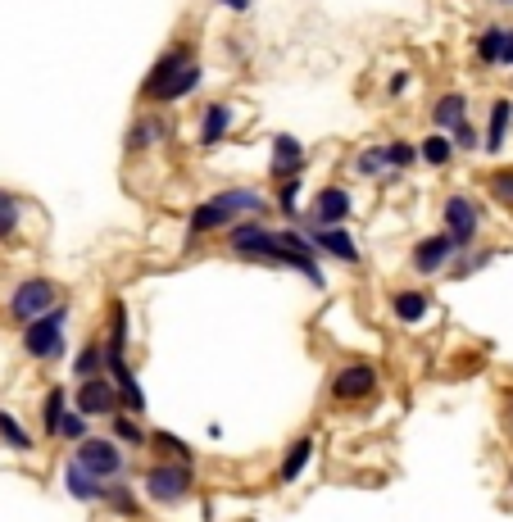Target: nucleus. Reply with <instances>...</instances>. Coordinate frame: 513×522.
<instances>
[{"label":"nucleus","instance_id":"nucleus-42","mask_svg":"<svg viewBox=\"0 0 513 522\" xmlns=\"http://www.w3.org/2000/svg\"><path fill=\"white\" fill-rule=\"evenodd\" d=\"M509 432H513V404H509Z\"/></svg>","mask_w":513,"mask_h":522},{"label":"nucleus","instance_id":"nucleus-32","mask_svg":"<svg viewBox=\"0 0 513 522\" xmlns=\"http://www.w3.org/2000/svg\"><path fill=\"white\" fill-rule=\"evenodd\" d=\"M64 400H69V395H64L60 386H55V391L46 395V414H41V427H46V436H55V432H60V418H64V409H69V404H64Z\"/></svg>","mask_w":513,"mask_h":522},{"label":"nucleus","instance_id":"nucleus-29","mask_svg":"<svg viewBox=\"0 0 513 522\" xmlns=\"http://www.w3.org/2000/svg\"><path fill=\"white\" fill-rule=\"evenodd\" d=\"M382 155H386V168H391L395 178H400V173H409V168L418 164V146H409L405 137H400V141H386Z\"/></svg>","mask_w":513,"mask_h":522},{"label":"nucleus","instance_id":"nucleus-6","mask_svg":"<svg viewBox=\"0 0 513 522\" xmlns=\"http://www.w3.org/2000/svg\"><path fill=\"white\" fill-rule=\"evenodd\" d=\"M50 305H60V291H55V282L50 277H28V282L14 286L10 296V318L14 323H32V318H41Z\"/></svg>","mask_w":513,"mask_h":522},{"label":"nucleus","instance_id":"nucleus-1","mask_svg":"<svg viewBox=\"0 0 513 522\" xmlns=\"http://www.w3.org/2000/svg\"><path fill=\"white\" fill-rule=\"evenodd\" d=\"M268 209V196L259 187H227L218 196H209L205 205L191 209L187 218V241L196 246L200 237H214V232H227L241 218H259Z\"/></svg>","mask_w":513,"mask_h":522},{"label":"nucleus","instance_id":"nucleus-24","mask_svg":"<svg viewBox=\"0 0 513 522\" xmlns=\"http://www.w3.org/2000/svg\"><path fill=\"white\" fill-rule=\"evenodd\" d=\"M427 309H432V300H427L423 291H395V300H391V314L400 318V323H423Z\"/></svg>","mask_w":513,"mask_h":522},{"label":"nucleus","instance_id":"nucleus-27","mask_svg":"<svg viewBox=\"0 0 513 522\" xmlns=\"http://www.w3.org/2000/svg\"><path fill=\"white\" fill-rule=\"evenodd\" d=\"M100 504H105V509H114L119 518H137V513H141L137 495H132L128 486H114V482H105V491H100Z\"/></svg>","mask_w":513,"mask_h":522},{"label":"nucleus","instance_id":"nucleus-19","mask_svg":"<svg viewBox=\"0 0 513 522\" xmlns=\"http://www.w3.org/2000/svg\"><path fill=\"white\" fill-rule=\"evenodd\" d=\"M164 132H168V123L159 119V114H141V119L128 128L123 150H128V155H146V150H155L159 141H164Z\"/></svg>","mask_w":513,"mask_h":522},{"label":"nucleus","instance_id":"nucleus-33","mask_svg":"<svg viewBox=\"0 0 513 522\" xmlns=\"http://www.w3.org/2000/svg\"><path fill=\"white\" fill-rule=\"evenodd\" d=\"M277 209L287 218H300V178L277 182Z\"/></svg>","mask_w":513,"mask_h":522},{"label":"nucleus","instance_id":"nucleus-2","mask_svg":"<svg viewBox=\"0 0 513 522\" xmlns=\"http://www.w3.org/2000/svg\"><path fill=\"white\" fill-rule=\"evenodd\" d=\"M64 323H69V305H50L41 318L23 323V350L32 359H60L64 355Z\"/></svg>","mask_w":513,"mask_h":522},{"label":"nucleus","instance_id":"nucleus-43","mask_svg":"<svg viewBox=\"0 0 513 522\" xmlns=\"http://www.w3.org/2000/svg\"><path fill=\"white\" fill-rule=\"evenodd\" d=\"M500 5H513V0H500Z\"/></svg>","mask_w":513,"mask_h":522},{"label":"nucleus","instance_id":"nucleus-38","mask_svg":"<svg viewBox=\"0 0 513 522\" xmlns=\"http://www.w3.org/2000/svg\"><path fill=\"white\" fill-rule=\"evenodd\" d=\"M150 441H155L164 454H173V459H187V463H191V445H187V441H178V436H168V432H150Z\"/></svg>","mask_w":513,"mask_h":522},{"label":"nucleus","instance_id":"nucleus-11","mask_svg":"<svg viewBox=\"0 0 513 522\" xmlns=\"http://www.w3.org/2000/svg\"><path fill=\"white\" fill-rule=\"evenodd\" d=\"M300 168H305V146H300V137L277 132V137H273V155H268V178H273V182L300 178Z\"/></svg>","mask_w":513,"mask_h":522},{"label":"nucleus","instance_id":"nucleus-30","mask_svg":"<svg viewBox=\"0 0 513 522\" xmlns=\"http://www.w3.org/2000/svg\"><path fill=\"white\" fill-rule=\"evenodd\" d=\"M486 191H491V200L500 209H513V168H495V173H486Z\"/></svg>","mask_w":513,"mask_h":522},{"label":"nucleus","instance_id":"nucleus-40","mask_svg":"<svg viewBox=\"0 0 513 522\" xmlns=\"http://www.w3.org/2000/svg\"><path fill=\"white\" fill-rule=\"evenodd\" d=\"M218 5H223V10H232V14H250V5H255V0H218Z\"/></svg>","mask_w":513,"mask_h":522},{"label":"nucleus","instance_id":"nucleus-4","mask_svg":"<svg viewBox=\"0 0 513 522\" xmlns=\"http://www.w3.org/2000/svg\"><path fill=\"white\" fill-rule=\"evenodd\" d=\"M196 482V468L187 459H168V463H155L146 473V495L155 504H182Z\"/></svg>","mask_w":513,"mask_h":522},{"label":"nucleus","instance_id":"nucleus-36","mask_svg":"<svg viewBox=\"0 0 513 522\" xmlns=\"http://www.w3.org/2000/svg\"><path fill=\"white\" fill-rule=\"evenodd\" d=\"M450 141H454V150H468V155H473V150H482V132L473 128V123H459V128H450Z\"/></svg>","mask_w":513,"mask_h":522},{"label":"nucleus","instance_id":"nucleus-41","mask_svg":"<svg viewBox=\"0 0 513 522\" xmlns=\"http://www.w3.org/2000/svg\"><path fill=\"white\" fill-rule=\"evenodd\" d=\"M504 69H513V28H509V41H504Z\"/></svg>","mask_w":513,"mask_h":522},{"label":"nucleus","instance_id":"nucleus-3","mask_svg":"<svg viewBox=\"0 0 513 522\" xmlns=\"http://www.w3.org/2000/svg\"><path fill=\"white\" fill-rule=\"evenodd\" d=\"M73 463H82L91 477H100V482H119L123 473H128V459H123L119 441L114 436H82L78 450H73Z\"/></svg>","mask_w":513,"mask_h":522},{"label":"nucleus","instance_id":"nucleus-37","mask_svg":"<svg viewBox=\"0 0 513 522\" xmlns=\"http://www.w3.org/2000/svg\"><path fill=\"white\" fill-rule=\"evenodd\" d=\"M55 436H64V441H82V436H87V414H82V409H64V418H60V432Z\"/></svg>","mask_w":513,"mask_h":522},{"label":"nucleus","instance_id":"nucleus-26","mask_svg":"<svg viewBox=\"0 0 513 522\" xmlns=\"http://www.w3.org/2000/svg\"><path fill=\"white\" fill-rule=\"evenodd\" d=\"M309 454H314V441H309V436H300V441L287 450V459H282V468H277V477H282V482H296V477L309 468Z\"/></svg>","mask_w":513,"mask_h":522},{"label":"nucleus","instance_id":"nucleus-28","mask_svg":"<svg viewBox=\"0 0 513 522\" xmlns=\"http://www.w3.org/2000/svg\"><path fill=\"white\" fill-rule=\"evenodd\" d=\"M19 223H23V200L0 187V241H10L19 232Z\"/></svg>","mask_w":513,"mask_h":522},{"label":"nucleus","instance_id":"nucleus-15","mask_svg":"<svg viewBox=\"0 0 513 522\" xmlns=\"http://www.w3.org/2000/svg\"><path fill=\"white\" fill-rule=\"evenodd\" d=\"M509 132H513V96H495L491 109H486V132H482L486 155H500L509 146Z\"/></svg>","mask_w":513,"mask_h":522},{"label":"nucleus","instance_id":"nucleus-34","mask_svg":"<svg viewBox=\"0 0 513 522\" xmlns=\"http://www.w3.org/2000/svg\"><path fill=\"white\" fill-rule=\"evenodd\" d=\"M109 418H114V436L123 445H146V432H141V423L132 414H109Z\"/></svg>","mask_w":513,"mask_h":522},{"label":"nucleus","instance_id":"nucleus-17","mask_svg":"<svg viewBox=\"0 0 513 522\" xmlns=\"http://www.w3.org/2000/svg\"><path fill=\"white\" fill-rule=\"evenodd\" d=\"M504 41H509V23H486L473 41V55L482 69H504Z\"/></svg>","mask_w":513,"mask_h":522},{"label":"nucleus","instance_id":"nucleus-9","mask_svg":"<svg viewBox=\"0 0 513 522\" xmlns=\"http://www.w3.org/2000/svg\"><path fill=\"white\" fill-rule=\"evenodd\" d=\"M309 232V241L318 246V255H332L341 259V264H359V241L346 232V223H336V227H318V223H300Z\"/></svg>","mask_w":513,"mask_h":522},{"label":"nucleus","instance_id":"nucleus-25","mask_svg":"<svg viewBox=\"0 0 513 522\" xmlns=\"http://www.w3.org/2000/svg\"><path fill=\"white\" fill-rule=\"evenodd\" d=\"M355 173L364 182H382V178H395L391 168H386V155H382V146H368V150H359L355 155Z\"/></svg>","mask_w":513,"mask_h":522},{"label":"nucleus","instance_id":"nucleus-22","mask_svg":"<svg viewBox=\"0 0 513 522\" xmlns=\"http://www.w3.org/2000/svg\"><path fill=\"white\" fill-rule=\"evenodd\" d=\"M64 486H69V495L73 500H82V504H91V500H100V491H105V482L100 477H91L82 463H64Z\"/></svg>","mask_w":513,"mask_h":522},{"label":"nucleus","instance_id":"nucleus-12","mask_svg":"<svg viewBox=\"0 0 513 522\" xmlns=\"http://www.w3.org/2000/svg\"><path fill=\"white\" fill-rule=\"evenodd\" d=\"M454 255H459V246H454L450 232H432V237H423L414 246V268L418 273H445V268L454 264Z\"/></svg>","mask_w":513,"mask_h":522},{"label":"nucleus","instance_id":"nucleus-44","mask_svg":"<svg viewBox=\"0 0 513 522\" xmlns=\"http://www.w3.org/2000/svg\"><path fill=\"white\" fill-rule=\"evenodd\" d=\"M509 482H513V473H509Z\"/></svg>","mask_w":513,"mask_h":522},{"label":"nucleus","instance_id":"nucleus-31","mask_svg":"<svg viewBox=\"0 0 513 522\" xmlns=\"http://www.w3.org/2000/svg\"><path fill=\"white\" fill-rule=\"evenodd\" d=\"M73 373H78V382H82V377H100V373H105V345H96V341H91L87 350H82V355H78Z\"/></svg>","mask_w":513,"mask_h":522},{"label":"nucleus","instance_id":"nucleus-35","mask_svg":"<svg viewBox=\"0 0 513 522\" xmlns=\"http://www.w3.org/2000/svg\"><path fill=\"white\" fill-rule=\"evenodd\" d=\"M0 436H5V441H10L14 450H32V436L23 432V427H19V418H14V414H5V409H0Z\"/></svg>","mask_w":513,"mask_h":522},{"label":"nucleus","instance_id":"nucleus-39","mask_svg":"<svg viewBox=\"0 0 513 522\" xmlns=\"http://www.w3.org/2000/svg\"><path fill=\"white\" fill-rule=\"evenodd\" d=\"M405 91H409V73H405V69H395L391 78H386V96L395 100V96H405Z\"/></svg>","mask_w":513,"mask_h":522},{"label":"nucleus","instance_id":"nucleus-14","mask_svg":"<svg viewBox=\"0 0 513 522\" xmlns=\"http://www.w3.org/2000/svg\"><path fill=\"white\" fill-rule=\"evenodd\" d=\"M78 409L87 418H109L114 409H119V391H114V382H109V377H82Z\"/></svg>","mask_w":513,"mask_h":522},{"label":"nucleus","instance_id":"nucleus-21","mask_svg":"<svg viewBox=\"0 0 513 522\" xmlns=\"http://www.w3.org/2000/svg\"><path fill=\"white\" fill-rule=\"evenodd\" d=\"M114 359H128V305L114 300L109 305V341H105V364Z\"/></svg>","mask_w":513,"mask_h":522},{"label":"nucleus","instance_id":"nucleus-8","mask_svg":"<svg viewBox=\"0 0 513 522\" xmlns=\"http://www.w3.org/2000/svg\"><path fill=\"white\" fill-rule=\"evenodd\" d=\"M377 391V368L373 364H346L332 377V400L336 404H359Z\"/></svg>","mask_w":513,"mask_h":522},{"label":"nucleus","instance_id":"nucleus-23","mask_svg":"<svg viewBox=\"0 0 513 522\" xmlns=\"http://www.w3.org/2000/svg\"><path fill=\"white\" fill-rule=\"evenodd\" d=\"M418 159H423L427 168H445L454 159V141H450V132H427L423 137V146H418Z\"/></svg>","mask_w":513,"mask_h":522},{"label":"nucleus","instance_id":"nucleus-20","mask_svg":"<svg viewBox=\"0 0 513 522\" xmlns=\"http://www.w3.org/2000/svg\"><path fill=\"white\" fill-rule=\"evenodd\" d=\"M464 119H468V96L464 91H441V96L432 100V128L436 132L459 128Z\"/></svg>","mask_w":513,"mask_h":522},{"label":"nucleus","instance_id":"nucleus-5","mask_svg":"<svg viewBox=\"0 0 513 522\" xmlns=\"http://www.w3.org/2000/svg\"><path fill=\"white\" fill-rule=\"evenodd\" d=\"M441 232H450L459 250H473L477 232H482V209H477V200L473 196H459V191H454V196H445V205H441Z\"/></svg>","mask_w":513,"mask_h":522},{"label":"nucleus","instance_id":"nucleus-16","mask_svg":"<svg viewBox=\"0 0 513 522\" xmlns=\"http://www.w3.org/2000/svg\"><path fill=\"white\" fill-rule=\"evenodd\" d=\"M200 82H205V64H200V60H191L187 69L178 73V78H173V82H164V87L155 91V100H150V105H155V109L182 105V100H187V96H196V87H200Z\"/></svg>","mask_w":513,"mask_h":522},{"label":"nucleus","instance_id":"nucleus-18","mask_svg":"<svg viewBox=\"0 0 513 522\" xmlns=\"http://www.w3.org/2000/svg\"><path fill=\"white\" fill-rule=\"evenodd\" d=\"M109 377H114V391H119V409L123 414H141L146 409V395H141L137 386V373L128 368V359H114V364H105Z\"/></svg>","mask_w":513,"mask_h":522},{"label":"nucleus","instance_id":"nucleus-13","mask_svg":"<svg viewBox=\"0 0 513 522\" xmlns=\"http://www.w3.org/2000/svg\"><path fill=\"white\" fill-rule=\"evenodd\" d=\"M232 123H237V109L227 105V100H209L205 114H200V128H196V141L205 150L223 146L227 137H232Z\"/></svg>","mask_w":513,"mask_h":522},{"label":"nucleus","instance_id":"nucleus-10","mask_svg":"<svg viewBox=\"0 0 513 522\" xmlns=\"http://www.w3.org/2000/svg\"><path fill=\"white\" fill-rule=\"evenodd\" d=\"M350 209H355V200H350L346 187H323L314 196V205H309V214L300 218V223H318V227H336V223H346Z\"/></svg>","mask_w":513,"mask_h":522},{"label":"nucleus","instance_id":"nucleus-7","mask_svg":"<svg viewBox=\"0 0 513 522\" xmlns=\"http://www.w3.org/2000/svg\"><path fill=\"white\" fill-rule=\"evenodd\" d=\"M191 60H200V55H196V46H191V41H178V46H168L164 55H159L155 64H150L146 82H141V100H146V105H150V100H155V91L164 87V82H173V78H178V73L187 69Z\"/></svg>","mask_w":513,"mask_h":522}]
</instances>
